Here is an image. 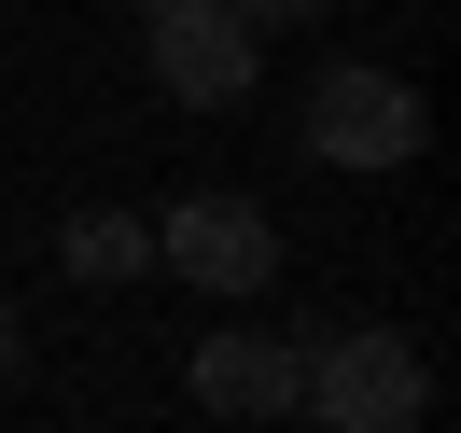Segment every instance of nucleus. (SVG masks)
I'll list each match as a JSON object with an SVG mask.
<instances>
[{
	"instance_id": "nucleus-7",
	"label": "nucleus",
	"mask_w": 461,
	"mask_h": 433,
	"mask_svg": "<svg viewBox=\"0 0 461 433\" xmlns=\"http://www.w3.org/2000/svg\"><path fill=\"white\" fill-rule=\"evenodd\" d=\"M238 29H294V14H321V0H224Z\"/></svg>"
},
{
	"instance_id": "nucleus-5",
	"label": "nucleus",
	"mask_w": 461,
	"mask_h": 433,
	"mask_svg": "<svg viewBox=\"0 0 461 433\" xmlns=\"http://www.w3.org/2000/svg\"><path fill=\"white\" fill-rule=\"evenodd\" d=\"M196 405L210 419H294V405H308V349H280V336H196Z\"/></svg>"
},
{
	"instance_id": "nucleus-2",
	"label": "nucleus",
	"mask_w": 461,
	"mask_h": 433,
	"mask_svg": "<svg viewBox=\"0 0 461 433\" xmlns=\"http://www.w3.org/2000/svg\"><path fill=\"white\" fill-rule=\"evenodd\" d=\"M420 140H433V113H420L405 70H321L308 85V154L321 168H405Z\"/></svg>"
},
{
	"instance_id": "nucleus-8",
	"label": "nucleus",
	"mask_w": 461,
	"mask_h": 433,
	"mask_svg": "<svg viewBox=\"0 0 461 433\" xmlns=\"http://www.w3.org/2000/svg\"><path fill=\"white\" fill-rule=\"evenodd\" d=\"M0 377H14V293H0Z\"/></svg>"
},
{
	"instance_id": "nucleus-1",
	"label": "nucleus",
	"mask_w": 461,
	"mask_h": 433,
	"mask_svg": "<svg viewBox=\"0 0 461 433\" xmlns=\"http://www.w3.org/2000/svg\"><path fill=\"white\" fill-rule=\"evenodd\" d=\"M420 405H433V364L405 336H377V321H336L308 349V419L321 433H420Z\"/></svg>"
},
{
	"instance_id": "nucleus-4",
	"label": "nucleus",
	"mask_w": 461,
	"mask_h": 433,
	"mask_svg": "<svg viewBox=\"0 0 461 433\" xmlns=\"http://www.w3.org/2000/svg\"><path fill=\"white\" fill-rule=\"evenodd\" d=\"M154 252H168L196 293H266L280 280V224H266L252 196H182L168 224H154Z\"/></svg>"
},
{
	"instance_id": "nucleus-3",
	"label": "nucleus",
	"mask_w": 461,
	"mask_h": 433,
	"mask_svg": "<svg viewBox=\"0 0 461 433\" xmlns=\"http://www.w3.org/2000/svg\"><path fill=\"white\" fill-rule=\"evenodd\" d=\"M140 42H154V85L182 113H238L252 98V29L224 0H140Z\"/></svg>"
},
{
	"instance_id": "nucleus-6",
	"label": "nucleus",
	"mask_w": 461,
	"mask_h": 433,
	"mask_svg": "<svg viewBox=\"0 0 461 433\" xmlns=\"http://www.w3.org/2000/svg\"><path fill=\"white\" fill-rule=\"evenodd\" d=\"M57 252H70V280H98V293H113V280H140V266H154V224H126V210H70V238H57Z\"/></svg>"
}]
</instances>
